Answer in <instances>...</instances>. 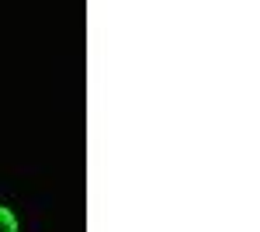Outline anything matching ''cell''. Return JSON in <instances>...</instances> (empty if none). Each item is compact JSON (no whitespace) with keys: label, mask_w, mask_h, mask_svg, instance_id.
I'll use <instances>...</instances> for the list:
<instances>
[{"label":"cell","mask_w":260,"mask_h":232,"mask_svg":"<svg viewBox=\"0 0 260 232\" xmlns=\"http://www.w3.org/2000/svg\"><path fill=\"white\" fill-rule=\"evenodd\" d=\"M0 232H18V218H14L11 208H4V205H0Z\"/></svg>","instance_id":"6da1fadb"}]
</instances>
